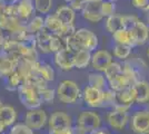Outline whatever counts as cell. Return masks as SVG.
Returning <instances> with one entry per match:
<instances>
[{
	"instance_id": "obj_16",
	"label": "cell",
	"mask_w": 149,
	"mask_h": 134,
	"mask_svg": "<svg viewBox=\"0 0 149 134\" xmlns=\"http://www.w3.org/2000/svg\"><path fill=\"white\" fill-rule=\"evenodd\" d=\"M17 60L0 49V76H9L16 70Z\"/></svg>"
},
{
	"instance_id": "obj_12",
	"label": "cell",
	"mask_w": 149,
	"mask_h": 134,
	"mask_svg": "<svg viewBox=\"0 0 149 134\" xmlns=\"http://www.w3.org/2000/svg\"><path fill=\"white\" fill-rule=\"evenodd\" d=\"M48 126H49V130L71 128L72 126V117L61 111L54 112L48 119Z\"/></svg>"
},
{
	"instance_id": "obj_31",
	"label": "cell",
	"mask_w": 149,
	"mask_h": 134,
	"mask_svg": "<svg viewBox=\"0 0 149 134\" xmlns=\"http://www.w3.org/2000/svg\"><path fill=\"white\" fill-rule=\"evenodd\" d=\"M6 79V88L11 92L18 91L19 87L24 84V78L20 76V74L17 70H15L9 76H7Z\"/></svg>"
},
{
	"instance_id": "obj_3",
	"label": "cell",
	"mask_w": 149,
	"mask_h": 134,
	"mask_svg": "<svg viewBox=\"0 0 149 134\" xmlns=\"http://www.w3.org/2000/svg\"><path fill=\"white\" fill-rule=\"evenodd\" d=\"M18 96L21 104L28 109H38L42 104L39 92L28 84L24 83L18 88Z\"/></svg>"
},
{
	"instance_id": "obj_21",
	"label": "cell",
	"mask_w": 149,
	"mask_h": 134,
	"mask_svg": "<svg viewBox=\"0 0 149 134\" xmlns=\"http://www.w3.org/2000/svg\"><path fill=\"white\" fill-rule=\"evenodd\" d=\"M55 15L60 19L63 25H74L76 19V11L70 6H61L57 8Z\"/></svg>"
},
{
	"instance_id": "obj_28",
	"label": "cell",
	"mask_w": 149,
	"mask_h": 134,
	"mask_svg": "<svg viewBox=\"0 0 149 134\" xmlns=\"http://www.w3.org/2000/svg\"><path fill=\"white\" fill-rule=\"evenodd\" d=\"M107 82H108V87L115 92H119V91L126 88L128 86H131L128 82V79L124 75V73H120L117 76H113L109 79H107Z\"/></svg>"
},
{
	"instance_id": "obj_30",
	"label": "cell",
	"mask_w": 149,
	"mask_h": 134,
	"mask_svg": "<svg viewBox=\"0 0 149 134\" xmlns=\"http://www.w3.org/2000/svg\"><path fill=\"white\" fill-rule=\"evenodd\" d=\"M26 27L28 34L36 35L45 28V18H42L41 16H35L26 24Z\"/></svg>"
},
{
	"instance_id": "obj_39",
	"label": "cell",
	"mask_w": 149,
	"mask_h": 134,
	"mask_svg": "<svg viewBox=\"0 0 149 134\" xmlns=\"http://www.w3.org/2000/svg\"><path fill=\"white\" fill-rule=\"evenodd\" d=\"M76 30H77V29L74 28V25H63L61 28V30L58 32L57 35L60 36L61 38L67 40L68 38H70V37L74 36V34H76Z\"/></svg>"
},
{
	"instance_id": "obj_42",
	"label": "cell",
	"mask_w": 149,
	"mask_h": 134,
	"mask_svg": "<svg viewBox=\"0 0 149 134\" xmlns=\"http://www.w3.org/2000/svg\"><path fill=\"white\" fill-rule=\"evenodd\" d=\"M86 2H87V0H72V1L69 4V6L71 7L74 11H77V10H80L81 11Z\"/></svg>"
},
{
	"instance_id": "obj_4",
	"label": "cell",
	"mask_w": 149,
	"mask_h": 134,
	"mask_svg": "<svg viewBox=\"0 0 149 134\" xmlns=\"http://www.w3.org/2000/svg\"><path fill=\"white\" fill-rule=\"evenodd\" d=\"M76 125L82 128L87 134L91 133L101 125V117L98 113L93 111H84L78 115Z\"/></svg>"
},
{
	"instance_id": "obj_27",
	"label": "cell",
	"mask_w": 149,
	"mask_h": 134,
	"mask_svg": "<svg viewBox=\"0 0 149 134\" xmlns=\"http://www.w3.org/2000/svg\"><path fill=\"white\" fill-rule=\"evenodd\" d=\"M106 30L110 34L116 32L119 29H123L124 28V16H120V15H112L110 17H108L106 19L105 22Z\"/></svg>"
},
{
	"instance_id": "obj_24",
	"label": "cell",
	"mask_w": 149,
	"mask_h": 134,
	"mask_svg": "<svg viewBox=\"0 0 149 134\" xmlns=\"http://www.w3.org/2000/svg\"><path fill=\"white\" fill-rule=\"evenodd\" d=\"M88 85L95 87V88L98 89H106L108 88V82H107V78H106L105 74L101 73V72H91L89 73L88 75Z\"/></svg>"
},
{
	"instance_id": "obj_32",
	"label": "cell",
	"mask_w": 149,
	"mask_h": 134,
	"mask_svg": "<svg viewBox=\"0 0 149 134\" xmlns=\"http://www.w3.org/2000/svg\"><path fill=\"white\" fill-rule=\"evenodd\" d=\"M131 49H132V47H130V46L115 44L113 45V56L120 60H126L130 56Z\"/></svg>"
},
{
	"instance_id": "obj_26",
	"label": "cell",
	"mask_w": 149,
	"mask_h": 134,
	"mask_svg": "<svg viewBox=\"0 0 149 134\" xmlns=\"http://www.w3.org/2000/svg\"><path fill=\"white\" fill-rule=\"evenodd\" d=\"M91 51L87 49H80L74 53V68L84 69L91 64Z\"/></svg>"
},
{
	"instance_id": "obj_41",
	"label": "cell",
	"mask_w": 149,
	"mask_h": 134,
	"mask_svg": "<svg viewBox=\"0 0 149 134\" xmlns=\"http://www.w3.org/2000/svg\"><path fill=\"white\" fill-rule=\"evenodd\" d=\"M131 5L140 10H147L149 7V0H130Z\"/></svg>"
},
{
	"instance_id": "obj_19",
	"label": "cell",
	"mask_w": 149,
	"mask_h": 134,
	"mask_svg": "<svg viewBox=\"0 0 149 134\" xmlns=\"http://www.w3.org/2000/svg\"><path fill=\"white\" fill-rule=\"evenodd\" d=\"M52 34L48 32L46 28L36 34V38H37V49L42 54H50V41H51Z\"/></svg>"
},
{
	"instance_id": "obj_11",
	"label": "cell",
	"mask_w": 149,
	"mask_h": 134,
	"mask_svg": "<svg viewBox=\"0 0 149 134\" xmlns=\"http://www.w3.org/2000/svg\"><path fill=\"white\" fill-rule=\"evenodd\" d=\"M54 60L59 69L68 72L74 68V53L69 51L68 48L55 53Z\"/></svg>"
},
{
	"instance_id": "obj_9",
	"label": "cell",
	"mask_w": 149,
	"mask_h": 134,
	"mask_svg": "<svg viewBox=\"0 0 149 134\" xmlns=\"http://www.w3.org/2000/svg\"><path fill=\"white\" fill-rule=\"evenodd\" d=\"M112 62H113L112 55L108 51L99 49V51H95L91 54V64L90 65L96 72L104 73Z\"/></svg>"
},
{
	"instance_id": "obj_49",
	"label": "cell",
	"mask_w": 149,
	"mask_h": 134,
	"mask_svg": "<svg viewBox=\"0 0 149 134\" xmlns=\"http://www.w3.org/2000/svg\"><path fill=\"white\" fill-rule=\"evenodd\" d=\"M65 1H66V2H67V4H70V2H71V1H72V0H65Z\"/></svg>"
},
{
	"instance_id": "obj_10",
	"label": "cell",
	"mask_w": 149,
	"mask_h": 134,
	"mask_svg": "<svg viewBox=\"0 0 149 134\" xmlns=\"http://www.w3.org/2000/svg\"><path fill=\"white\" fill-rule=\"evenodd\" d=\"M81 15L84 19L97 24L104 19V16L101 13V1H87L81 10Z\"/></svg>"
},
{
	"instance_id": "obj_5",
	"label": "cell",
	"mask_w": 149,
	"mask_h": 134,
	"mask_svg": "<svg viewBox=\"0 0 149 134\" xmlns=\"http://www.w3.org/2000/svg\"><path fill=\"white\" fill-rule=\"evenodd\" d=\"M74 37L78 40L81 49H87L91 53L96 51L98 45H99V40H98L97 35L87 28L77 29L76 34H74Z\"/></svg>"
},
{
	"instance_id": "obj_2",
	"label": "cell",
	"mask_w": 149,
	"mask_h": 134,
	"mask_svg": "<svg viewBox=\"0 0 149 134\" xmlns=\"http://www.w3.org/2000/svg\"><path fill=\"white\" fill-rule=\"evenodd\" d=\"M56 95L61 103L71 105V104H76L80 100V97H82V92L79 85L74 81L65 79L58 84Z\"/></svg>"
},
{
	"instance_id": "obj_14",
	"label": "cell",
	"mask_w": 149,
	"mask_h": 134,
	"mask_svg": "<svg viewBox=\"0 0 149 134\" xmlns=\"http://www.w3.org/2000/svg\"><path fill=\"white\" fill-rule=\"evenodd\" d=\"M132 38L135 41V46H143L148 41L149 38V27L147 24L139 20L137 25L130 30Z\"/></svg>"
},
{
	"instance_id": "obj_46",
	"label": "cell",
	"mask_w": 149,
	"mask_h": 134,
	"mask_svg": "<svg viewBox=\"0 0 149 134\" xmlns=\"http://www.w3.org/2000/svg\"><path fill=\"white\" fill-rule=\"evenodd\" d=\"M6 6V1L5 0H0V15H3V10H5V7Z\"/></svg>"
},
{
	"instance_id": "obj_53",
	"label": "cell",
	"mask_w": 149,
	"mask_h": 134,
	"mask_svg": "<svg viewBox=\"0 0 149 134\" xmlns=\"http://www.w3.org/2000/svg\"><path fill=\"white\" fill-rule=\"evenodd\" d=\"M148 134H149V133H148Z\"/></svg>"
},
{
	"instance_id": "obj_7",
	"label": "cell",
	"mask_w": 149,
	"mask_h": 134,
	"mask_svg": "<svg viewBox=\"0 0 149 134\" xmlns=\"http://www.w3.org/2000/svg\"><path fill=\"white\" fill-rule=\"evenodd\" d=\"M48 123L47 114L42 109H29L25 115V124L32 130H40Z\"/></svg>"
},
{
	"instance_id": "obj_17",
	"label": "cell",
	"mask_w": 149,
	"mask_h": 134,
	"mask_svg": "<svg viewBox=\"0 0 149 134\" xmlns=\"http://www.w3.org/2000/svg\"><path fill=\"white\" fill-rule=\"evenodd\" d=\"M26 24L22 21H20L18 18L13 17V16H2V19L0 22V28L7 34H11L13 32H17L19 29H21L22 27H25Z\"/></svg>"
},
{
	"instance_id": "obj_1",
	"label": "cell",
	"mask_w": 149,
	"mask_h": 134,
	"mask_svg": "<svg viewBox=\"0 0 149 134\" xmlns=\"http://www.w3.org/2000/svg\"><path fill=\"white\" fill-rule=\"evenodd\" d=\"M35 13L36 9L32 0H13L3 10L5 16H13L24 24H27L33 17Z\"/></svg>"
},
{
	"instance_id": "obj_29",
	"label": "cell",
	"mask_w": 149,
	"mask_h": 134,
	"mask_svg": "<svg viewBox=\"0 0 149 134\" xmlns=\"http://www.w3.org/2000/svg\"><path fill=\"white\" fill-rule=\"evenodd\" d=\"M62 24L60 19L57 17L56 15L54 13V15H48L46 18H45V28L50 32L52 35H57L58 32L61 30Z\"/></svg>"
},
{
	"instance_id": "obj_36",
	"label": "cell",
	"mask_w": 149,
	"mask_h": 134,
	"mask_svg": "<svg viewBox=\"0 0 149 134\" xmlns=\"http://www.w3.org/2000/svg\"><path fill=\"white\" fill-rule=\"evenodd\" d=\"M35 9L39 13H48L52 8V0H35Z\"/></svg>"
},
{
	"instance_id": "obj_38",
	"label": "cell",
	"mask_w": 149,
	"mask_h": 134,
	"mask_svg": "<svg viewBox=\"0 0 149 134\" xmlns=\"http://www.w3.org/2000/svg\"><path fill=\"white\" fill-rule=\"evenodd\" d=\"M9 134H33V130L25 123H18L11 126Z\"/></svg>"
},
{
	"instance_id": "obj_13",
	"label": "cell",
	"mask_w": 149,
	"mask_h": 134,
	"mask_svg": "<svg viewBox=\"0 0 149 134\" xmlns=\"http://www.w3.org/2000/svg\"><path fill=\"white\" fill-rule=\"evenodd\" d=\"M107 122L111 128L116 131H121L129 122L128 112H120L118 109H112L107 115Z\"/></svg>"
},
{
	"instance_id": "obj_22",
	"label": "cell",
	"mask_w": 149,
	"mask_h": 134,
	"mask_svg": "<svg viewBox=\"0 0 149 134\" xmlns=\"http://www.w3.org/2000/svg\"><path fill=\"white\" fill-rule=\"evenodd\" d=\"M112 40L115 44H120V45H127V46H130V47H135V41L132 38V34L130 30H127V29H119L116 32H113L111 35Z\"/></svg>"
},
{
	"instance_id": "obj_15",
	"label": "cell",
	"mask_w": 149,
	"mask_h": 134,
	"mask_svg": "<svg viewBox=\"0 0 149 134\" xmlns=\"http://www.w3.org/2000/svg\"><path fill=\"white\" fill-rule=\"evenodd\" d=\"M135 92V98L137 104H147L149 103V82L140 79L139 82L132 85Z\"/></svg>"
},
{
	"instance_id": "obj_18",
	"label": "cell",
	"mask_w": 149,
	"mask_h": 134,
	"mask_svg": "<svg viewBox=\"0 0 149 134\" xmlns=\"http://www.w3.org/2000/svg\"><path fill=\"white\" fill-rule=\"evenodd\" d=\"M32 72L37 73L39 76H41L45 81L48 82H52L55 79V69L47 63H41V62H35L33 66H32Z\"/></svg>"
},
{
	"instance_id": "obj_34",
	"label": "cell",
	"mask_w": 149,
	"mask_h": 134,
	"mask_svg": "<svg viewBox=\"0 0 149 134\" xmlns=\"http://www.w3.org/2000/svg\"><path fill=\"white\" fill-rule=\"evenodd\" d=\"M117 104V92L111 88H106L104 91V102L102 107H113Z\"/></svg>"
},
{
	"instance_id": "obj_20",
	"label": "cell",
	"mask_w": 149,
	"mask_h": 134,
	"mask_svg": "<svg viewBox=\"0 0 149 134\" xmlns=\"http://www.w3.org/2000/svg\"><path fill=\"white\" fill-rule=\"evenodd\" d=\"M137 67L138 66H136L131 62H125L124 64H123V73L126 76V78L128 79V82H129L131 86L134 84H136L137 82H139L140 79H143L140 77V73H139V70H138Z\"/></svg>"
},
{
	"instance_id": "obj_44",
	"label": "cell",
	"mask_w": 149,
	"mask_h": 134,
	"mask_svg": "<svg viewBox=\"0 0 149 134\" xmlns=\"http://www.w3.org/2000/svg\"><path fill=\"white\" fill-rule=\"evenodd\" d=\"M6 39H7V36L5 35V32L0 28V48H1V46L3 45V43L6 41Z\"/></svg>"
},
{
	"instance_id": "obj_40",
	"label": "cell",
	"mask_w": 149,
	"mask_h": 134,
	"mask_svg": "<svg viewBox=\"0 0 149 134\" xmlns=\"http://www.w3.org/2000/svg\"><path fill=\"white\" fill-rule=\"evenodd\" d=\"M139 18L137 16L134 15H126L124 16V28L127 30H131L135 26L137 25V22L139 21Z\"/></svg>"
},
{
	"instance_id": "obj_23",
	"label": "cell",
	"mask_w": 149,
	"mask_h": 134,
	"mask_svg": "<svg viewBox=\"0 0 149 134\" xmlns=\"http://www.w3.org/2000/svg\"><path fill=\"white\" fill-rule=\"evenodd\" d=\"M0 121L2 122L7 128L13 126L17 121V112L10 105H2L0 109Z\"/></svg>"
},
{
	"instance_id": "obj_45",
	"label": "cell",
	"mask_w": 149,
	"mask_h": 134,
	"mask_svg": "<svg viewBox=\"0 0 149 134\" xmlns=\"http://www.w3.org/2000/svg\"><path fill=\"white\" fill-rule=\"evenodd\" d=\"M89 134H109V132L108 131H106L105 128H97V130H95V131H93L91 133Z\"/></svg>"
},
{
	"instance_id": "obj_37",
	"label": "cell",
	"mask_w": 149,
	"mask_h": 134,
	"mask_svg": "<svg viewBox=\"0 0 149 134\" xmlns=\"http://www.w3.org/2000/svg\"><path fill=\"white\" fill-rule=\"evenodd\" d=\"M39 95L41 97L42 103H52L55 101L56 97V91L49 87H45V88L39 91Z\"/></svg>"
},
{
	"instance_id": "obj_52",
	"label": "cell",
	"mask_w": 149,
	"mask_h": 134,
	"mask_svg": "<svg viewBox=\"0 0 149 134\" xmlns=\"http://www.w3.org/2000/svg\"><path fill=\"white\" fill-rule=\"evenodd\" d=\"M112 1H117V0H112Z\"/></svg>"
},
{
	"instance_id": "obj_8",
	"label": "cell",
	"mask_w": 149,
	"mask_h": 134,
	"mask_svg": "<svg viewBox=\"0 0 149 134\" xmlns=\"http://www.w3.org/2000/svg\"><path fill=\"white\" fill-rule=\"evenodd\" d=\"M104 91L95 88V87H91V86L87 85L85 88L82 89V100L87 104V106L91 107V109L102 107Z\"/></svg>"
},
{
	"instance_id": "obj_35",
	"label": "cell",
	"mask_w": 149,
	"mask_h": 134,
	"mask_svg": "<svg viewBox=\"0 0 149 134\" xmlns=\"http://www.w3.org/2000/svg\"><path fill=\"white\" fill-rule=\"evenodd\" d=\"M101 13L104 18H108L116 13V5L112 0H104L101 1Z\"/></svg>"
},
{
	"instance_id": "obj_50",
	"label": "cell",
	"mask_w": 149,
	"mask_h": 134,
	"mask_svg": "<svg viewBox=\"0 0 149 134\" xmlns=\"http://www.w3.org/2000/svg\"><path fill=\"white\" fill-rule=\"evenodd\" d=\"M147 57L149 58V47H148V49H147Z\"/></svg>"
},
{
	"instance_id": "obj_48",
	"label": "cell",
	"mask_w": 149,
	"mask_h": 134,
	"mask_svg": "<svg viewBox=\"0 0 149 134\" xmlns=\"http://www.w3.org/2000/svg\"><path fill=\"white\" fill-rule=\"evenodd\" d=\"M146 13H147V21H148V24H149V7H148V9L146 10Z\"/></svg>"
},
{
	"instance_id": "obj_25",
	"label": "cell",
	"mask_w": 149,
	"mask_h": 134,
	"mask_svg": "<svg viewBox=\"0 0 149 134\" xmlns=\"http://www.w3.org/2000/svg\"><path fill=\"white\" fill-rule=\"evenodd\" d=\"M117 103L121 104V105L129 106V107H131V105L136 103L135 92H134L132 86H128V87L117 92Z\"/></svg>"
},
{
	"instance_id": "obj_43",
	"label": "cell",
	"mask_w": 149,
	"mask_h": 134,
	"mask_svg": "<svg viewBox=\"0 0 149 134\" xmlns=\"http://www.w3.org/2000/svg\"><path fill=\"white\" fill-rule=\"evenodd\" d=\"M48 134H74V126L66 128H60V130H49Z\"/></svg>"
},
{
	"instance_id": "obj_51",
	"label": "cell",
	"mask_w": 149,
	"mask_h": 134,
	"mask_svg": "<svg viewBox=\"0 0 149 134\" xmlns=\"http://www.w3.org/2000/svg\"><path fill=\"white\" fill-rule=\"evenodd\" d=\"M2 107V104H1V101H0V109Z\"/></svg>"
},
{
	"instance_id": "obj_47",
	"label": "cell",
	"mask_w": 149,
	"mask_h": 134,
	"mask_svg": "<svg viewBox=\"0 0 149 134\" xmlns=\"http://www.w3.org/2000/svg\"><path fill=\"white\" fill-rule=\"evenodd\" d=\"M7 128V126L6 125H5V124H3V123H2V122L0 121V134L1 133H3V132H5V130H6Z\"/></svg>"
},
{
	"instance_id": "obj_6",
	"label": "cell",
	"mask_w": 149,
	"mask_h": 134,
	"mask_svg": "<svg viewBox=\"0 0 149 134\" xmlns=\"http://www.w3.org/2000/svg\"><path fill=\"white\" fill-rule=\"evenodd\" d=\"M130 128L136 134L149 133V109L137 111L131 116Z\"/></svg>"
},
{
	"instance_id": "obj_33",
	"label": "cell",
	"mask_w": 149,
	"mask_h": 134,
	"mask_svg": "<svg viewBox=\"0 0 149 134\" xmlns=\"http://www.w3.org/2000/svg\"><path fill=\"white\" fill-rule=\"evenodd\" d=\"M67 48V40L61 38L58 35H52L51 41H50V51L51 53H58V51Z\"/></svg>"
}]
</instances>
